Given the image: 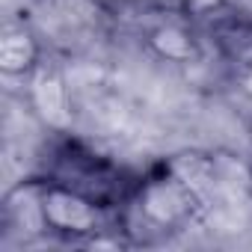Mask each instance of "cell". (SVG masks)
<instances>
[{
  "label": "cell",
  "mask_w": 252,
  "mask_h": 252,
  "mask_svg": "<svg viewBox=\"0 0 252 252\" xmlns=\"http://www.w3.org/2000/svg\"><path fill=\"white\" fill-rule=\"evenodd\" d=\"M208 205L211 202L172 163V158H163L140 181H134L131 196L119 211V222L134 243L163 240L190 228Z\"/></svg>",
  "instance_id": "1"
},
{
  "label": "cell",
  "mask_w": 252,
  "mask_h": 252,
  "mask_svg": "<svg viewBox=\"0 0 252 252\" xmlns=\"http://www.w3.org/2000/svg\"><path fill=\"white\" fill-rule=\"evenodd\" d=\"M33 181H36L42 231L48 237H57L63 243H77V246H95L101 237L122 228L116 208H110L98 196L57 175H39Z\"/></svg>",
  "instance_id": "2"
},
{
  "label": "cell",
  "mask_w": 252,
  "mask_h": 252,
  "mask_svg": "<svg viewBox=\"0 0 252 252\" xmlns=\"http://www.w3.org/2000/svg\"><path fill=\"white\" fill-rule=\"evenodd\" d=\"M134 30L146 54L166 65H199L205 60L208 42L199 27V18H193L187 9L178 6H143V12L131 15Z\"/></svg>",
  "instance_id": "3"
},
{
  "label": "cell",
  "mask_w": 252,
  "mask_h": 252,
  "mask_svg": "<svg viewBox=\"0 0 252 252\" xmlns=\"http://www.w3.org/2000/svg\"><path fill=\"white\" fill-rule=\"evenodd\" d=\"M208 48L237 74L252 77V12L234 3H214L199 15Z\"/></svg>",
  "instance_id": "4"
},
{
  "label": "cell",
  "mask_w": 252,
  "mask_h": 252,
  "mask_svg": "<svg viewBox=\"0 0 252 252\" xmlns=\"http://www.w3.org/2000/svg\"><path fill=\"white\" fill-rule=\"evenodd\" d=\"M30 104L36 110V116L54 128L57 134H68V125H71V98H68V86H65V77L63 71L45 60L30 77Z\"/></svg>",
  "instance_id": "5"
},
{
  "label": "cell",
  "mask_w": 252,
  "mask_h": 252,
  "mask_svg": "<svg viewBox=\"0 0 252 252\" xmlns=\"http://www.w3.org/2000/svg\"><path fill=\"white\" fill-rule=\"evenodd\" d=\"M45 60V42L30 21H6L0 27V71L3 77L27 80Z\"/></svg>",
  "instance_id": "6"
},
{
  "label": "cell",
  "mask_w": 252,
  "mask_h": 252,
  "mask_svg": "<svg viewBox=\"0 0 252 252\" xmlns=\"http://www.w3.org/2000/svg\"><path fill=\"white\" fill-rule=\"evenodd\" d=\"M246 190H249V202H252V160H249V169H246Z\"/></svg>",
  "instance_id": "7"
},
{
  "label": "cell",
  "mask_w": 252,
  "mask_h": 252,
  "mask_svg": "<svg viewBox=\"0 0 252 252\" xmlns=\"http://www.w3.org/2000/svg\"><path fill=\"white\" fill-rule=\"evenodd\" d=\"M246 140H249V149H252V113L246 116Z\"/></svg>",
  "instance_id": "8"
}]
</instances>
